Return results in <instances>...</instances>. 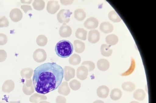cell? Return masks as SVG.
I'll use <instances>...</instances> for the list:
<instances>
[{"label":"cell","instance_id":"cell-25","mask_svg":"<svg viewBox=\"0 0 156 103\" xmlns=\"http://www.w3.org/2000/svg\"><path fill=\"white\" fill-rule=\"evenodd\" d=\"M8 38L6 35L0 33V45L5 44L7 42Z\"/></svg>","mask_w":156,"mask_h":103},{"label":"cell","instance_id":"cell-6","mask_svg":"<svg viewBox=\"0 0 156 103\" xmlns=\"http://www.w3.org/2000/svg\"><path fill=\"white\" fill-rule=\"evenodd\" d=\"M99 22L95 17L88 18L84 22L83 25L87 29H93L96 28L98 26Z\"/></svg>","mask_w":156,"mask_h":103},{"label":"cell","instance_id":"cell-23","mask_svg":"<svg viewBox=\"0 0 156 103\" xmlns=\"http://www.w3.org/2000/svg\"><path fill=\"white\" fill-rule=\"evenodd\" d=\"M36 42L39 46H44L47 43L48 38L44 35H39L36 38Z\"/></svg>","mask_w":156,"mask_h":103},{"label":"cell","instance_id":"cell-30","mask_svg":"<svg viewBox=\"0 0 156 103\" xmlns=\"http://www.w3.org/2000/svg\"><path fill=\"white\" fill-rule=\"evenodd\" d=\"M32 0H21V2L23 3H27L30 4L32 2Z\"/></svg>","mask_w":156,"mask_h":103},{"label":"cell","instance_id":"cell-22","mask_svg":"<svg viewBox=\"0 0 156 103\" xmlns=\"http://www.w3.org/2000/svg\"><path fill=\"white\" fill-rule=\"evenodd\" d=\"M108 18L114 22H118L121 20V18L114 10L111 11L108 13Z\"/></svg>","mask_w":156,"mask_h":103},{"label":"cell","instance_id":"cell-7","mask_svg":"<svg viewBox=\"0 0 156 103\" xmlns=\"http://www.w3.org/2000/svg\"><path fill=\"white\" fill-rule=\"evenodd\" d=\"M59 34L63 37H69L71 35L72 30L71 27L66 24H63L59 29Z\"/></svg>","mask_w":156,"mask_h":103},{"label":"cell","instance_id":"cell-11","mask_svg":"<svg viewBox=\"0 0 156 103\" xmlns=\"http://www.w3.org/2000/svg\"><path fill=\"white\" fill-rule=\"evenodd\" d=\"M113 25L108 22H103L100 26V30L105 34L112 32L113 30Z\"/></svg>","mask_w":156,"mask_h":103},{"label":"cell","instance_id":"cell-10","mask_svg":"<svg viewBox=\"0 0 156 103\" xmlns=\"http://www.w3.org/2000/svg\"><path fill=\"white\" fill-rule=\"evenodd\" d=\"M46 56L45 51L41 49H38L35 51L33 55L34 59L37 62L44 61L42 59H45Z\"/></svg>","mask_w":156,"mask_h":103},{"label":"cell","instance_id":"cell-18","mask_svg":"<svg viewBox=\"0 0 156 103\" xmlns=\"http://www.w3.org/2000/svg\"><path fill=\"white\" fill-rule=\"evenodd\" d=\"M105 41L107 44L110 46H112L118 43L119 39L115 35L111 34L106 37Z\"/></svg>","mask_w":156,"mask_h":103},{"label":"cell","instance_id":"cell-27","mask_svg":"<svg viewBox=\"0 0 156 103\" xmlns=\"http://www.w3.org/2000/svg\"><path fill=\"white\" fill-rule=\"evenodd\" d=\"M84 64H86L89 67L90 71H91L94 69L95 68L94 64L92 62L90 61H87L83 63Z\"/></svg>","mask_w":156,"mask_h":103},{"label":"cell","instance_id":"cell-3","mask_svg":"<svg viewBox=\"0 0 156 103\" xmlns=\"http://www.w3.org/2000/svg\"><path fill=\"white\" fill-rule=\"evenodd\" d=\"M72 14V12L69 9H62L57 14V19L59 23L66 24L69 21L70 18Z\"/></svg>","mask_w":156,"mask_h":103},{"label":"cell","instance_id":"cell-21","mask_svg":"<svg viewBox=\"0 0 156 103\" xmlns=\"http://www.w3.org/2000/svg\"><path fill=\"white\" fill-rule=\"evenodd\" d=\"M45 2L42 0H35L32 3L34 8L38 11L43 10L45 7Z\"/></svg>","mask_w":156,"mask_h":103},{"label":"cell","instance_id":"cell-4","mask_svg":"<svg viewBox=\"0 0 156 103\" xmlns=\"http://www.w3.org/2000/svg\"><path fill=\"white\" fill-rule=\"evenodd\" d=\"M60 8V6L58 1L50 0L47 3L46 9L49 13L54 14Z\"/></svg>","mask_w":156,"mask_h":103},{"label":"cell","instance_id":"cell-16","mask_svg":"<svg viewBox=\"0 0 156 103\" xmlns=\"http://www.w3.org/2000/svg\"><path fill=\"white\" fill-rule=\"evenodd\" d=\"M146 94L142 89H138L136 90L133 94V98L137 100L141 101L144 99Z\"/></svg>","mask_w":156,"mask_h":103},{"label":"cell","instance_id":"cell-9","mask_svg":"<svg viewBox=\"0 0 156 103\" xmlns=\"http://www.w3.org/2000/svg\"><path fill=\"white\" fill-rule=\"evenodd\" d=\"M109 90L108 88L105 85L100 86L97 90V95L101 98H106L108 95Z\"/></svg>","mask_w":156,"mask_h":103},{"label":"cell","instance_id":"cell-28","mask_svg":"<svg viewBox=\"0 0 156 103\" xmlns=\"http://www.w3.org/2000/svg\"><path fill=\"white\" fill-rule=\"evenodd\" d=\"M21 8L25 13H26L28 11L32 10V9L31 6L28 5H21Z\"/></svg>","mask_w":156,"mask_h":103},{"label":"cell","instance_id":"cell-12","mask_svg":"<svg viewBox=\"0 0 156 103\" xmlns=\"http://www.w3.org/2000/svg\"><path fill=\"white\" fill-rule=\"evenodd\" d=\"M97 66L99 70L103 71H106L109 67V63L107 60L101 59L98 61Z\"/></svg>","mask_w":156,"mask_h":103},{"label":"cell","instance_id":"cell-20","mask_svg":"<svg viewBox=\"0 0 156 103\" xmlns=\"http://www.w3.org/2000/svg\"><path fill=\"white\" fill-rule=\"evenodd\" d=\"M122 89L126 91L131 92L135 89V85L134 83L130 82H127L123 83L122 85Z\"/></svg>","mask_w":156,"mask_h":103},{"label":"cell","instance_id":"cell-26","mask_svg":"<svg viewBox=\"0 0 156 103\" xmlns=\"http://www.w3.org/2000/svg\"><path fill=\"white\" fill-rule=\"evenodd\" d=\"M7 54L6 52L3 50H0V62L4 61L6 58Z\"/></svg>","mask_w":156,"mask_h":103},{"label":"cell","instance_id":"cell-19","mask_svg":"<svg viewBox=\"0 0 156 103\" xmlns=\"http://www.w3.org/2000/svg\"><path fill=\"white\" fill-rule=\"evenodd\" d=\"M74 47L76 52H82L84 50L85 45L82 41L76 40L73 42Z\"/></svg>","mask_w":156,"mask_h":103},{"label":"cell","instance_id":"cell-31","mask_svg":"<svg viewBox=\"0 0 156 103\" xmlns=\"http://www.w3.org/2000/svg\"><path fill=\"white\" fill-rule=\"evenodd\" d=\"M93 103H104V102L102 101L98 100L94 101Z\"/></svg>","mask_w":156,"mask_h":103},{"label":"cell","instance_id":"cell-29","mask_svg":"<svg viewBox=\"0 0 156 103\" xmlns=\"http://www.w3.org/2000/svg\"><path fill=\"white\" fill-rule=\"evenodd\" d=\"M73 2V0H60V2L62 4L64 5H69L71 4Z\"/></svg>","mask_w":156,"mask_h":103},{"label":"cell","instance_id":"cell-8","mask_svg":"<svg viewBox=\"0 0 156 103\" xmlns=\"http://www.w3.org/2000/svg\"><path fill=\"white\" fill-rule=\"evenodd\" d=\"M100 38V33L97 30H91L89 32L88 40L90 43H96L99 41Z\"/></svg>","mask_w":156,"mask_h":103},{"label":"cell","instance_id":"cell-15","mask_svg":"<svg viewBox=\"0 0 156 103\" xmlns=\"http://www.w3.org/2000/svg\"><path fill=\"white\" fill-rule=\"evenodd\" d=\"M87 34V31L81 28H79L77 29L75 33L76 37L83 40H86Z\"/></svg>","mask_w":156,"mask_h":103},{"label":"cell","instance_id":"cell-17","mask_svg":"<svg viewBox=\"0 0 156 103\" xmlns=\"http://www.w3.org/2000/svg\"><path fill=\"white\" fill-rule=\"evenodd\" d=\"M122 95V93L121 91L118 89L115 88L112 90L110 97L112 99L116 101L121 98Z\"/></svg>","mask_w":156,"mask_h":103},{"label":"cell","instance_id":"cell-2","mask_svg":"<svg viewBox=\"0 0 156 103\" xmlns=\"http://www.w3.org/2000/svg\"><path fill=\"white\" fill-rule=\"evenodd\" d=\"M73 47L72 43L69 40H60L56 44L55 51L56 54L62 58L69 57L72 53Z\"/></svg>","mask_w":156,"mask_h":103},{"label":"cell","instance_id":"cell-32","mask_svg":"<svg viewBox=\"0 0 156 103\" xmlns=\"http://www.w3.org/2000/svg\"><path fill=\"white\" fill-rule=\"evenodd\" d=\"M130 103H139V102L136 101H133L131 102Z\"/></svg>","mask_w":156,"mask_h":103},{"label":"cell","instance_id":"cell-13","mask_svg":"<svg viewBox=\"0 0 156 103\" xmlns=\"http://www.w3.org/2000/svg\"><path fill=\"white\" fill-rule=\"evenodd\" d=\"M86 17V13L83 9L77 8L74 11V17L78 21H82L85 19Z\"/></svg>","mask_w":156,"mask_h":103},{"label":"cell","instance_id":"cell-5","mask_svg":"<svg viewBox=\"0 0 156 103\" xmlns=\"http://www.w3.org/2000/svg\"><path fill=\"white\" fill-rule=\"evenodd\" d=\"M9 17L11 20L14 22H18L21 20L23 17V13L18 8L12 9L9 14Z\"/></svg>","mask_w":156,"mask_h":103},{"label":"cell","instance_id":"cell-1","mask_svg":"<svg viewBox=\"0 0 156 103\" xmlns=\"http://www.w3.org/2000/svg\"><path fill=\"white\" fill-rule=\"evenodd\" d=\"M63 68L55 63H47L34 71L33 83L35 91L45 94L57 89L64 77Z\"/></svg>","mask_w":156,"mask_h":103},{"label":"cell","instance_id":"cell-14","mask_svg":"<svg viewBox=\"0 0 156 103\" xmlns=\"http://www.w3.org/2000/svg\"><path fill=\"white\" fill-rule=\"evenodd\" d=\"M100 52L102 55L105 57H109L112 55V50L110 49V46L106 44H102L100 48Z\"/></svg>","mask_w":156,"mask_h":103},{"label":"cell","instance_id":"cell-24","mask_svg":"<svg viewBox=\"0 0 156 103\" xmlns=\"http://www.w3.org/2000/svg\"><path fill=\"white\" fill-rule=\"evenodd\" d=\"M9 24L8 20L5 16L0 18V27H8Z\"/></svg>","mask_w":156,"mask_h":103}]
</instances>
